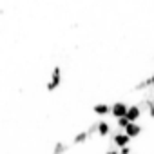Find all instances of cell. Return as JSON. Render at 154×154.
<instances>
[{
    "label": "cell",
    "instance_id": "6da1fadb",
    "mask_svg": "<svg viewBox=\"0 0 154 154\" xmlns=\"http://www.w3.org/2000/svg\"><path fill=\"white\" fill-rule=\"evenodd\" d=\"M127 107H129L127 103H123V102H116V103L111 105V114H112L116 120H122V118H125Z\"/></svg>",
    "mask_w": 154,
    "mask_h": 154
},
{
    "label": "cell",
    "instance_id": "7a4b0ae2",
    "mask_svg": "<svg viewBox=\"0 0 154 154\" xmlns=\"http://www.w3.org/2000/svg\"><path fill=\"white\" fill-rule=\"evenodd\" d=\"M140 118H141V109L138 105H129L127 107V112H125V120L131 122V123H136Z\"/></svg>",
    "mask_w": 154,
    "mask_h": 154
},
{
    "label": "cell",
    "instance_id": "3957f363",
    "mask_svg": "<svg viewBox=\"0 0 154 154\" xmlns=\"http://www.w3.org/2000/svg\"><path fill=\"white\" fill-rule=\"evenodd\" d=\"M112 143L118 147V150H122V149H127V147H129L131 138H129L125 132H116V134H114V138H112Z\"/></svg>",
    "mask_w": 154,
    "mask_h": 154
},
{
    "label": "cell",
    "instance_id": "277c9868",
    "mask_svg": "<svg viewBox=\"0 0 154 154\" xmlns=\"http://www.w3.org/2000/svg\"><path fill=\"white\" fill-rule=\"evenodd\" d=\"M60 82H62V71H60V67H54L53 76H51V82H47L45 89H47V91H54V89L60 85Z\"/></svg>",
    "mask_w": 154,
    "mask_h": 154
},
{
    "label": "cell",
    "instance_id": "5b68a950",
    "mask_svg": "<svg viewBox=\"0 0 154 154\" xmlns=\"http://www.w3.org/2000/svg\"><path fill=\"white\" fill-rule=\"evenodd\" d=\"M123 132H125V134H127L131 140H132V138H138V136L141 134V125H140L138 122H136V123H131V122H129V123L125 125Z\"/></svg>",
    "mask_w": 154,
    "mask_h": 154
},
{
    "label": "cell",
    "instance_id": "8992f818",
    "mask_svg": "<svg viewBox=\"0 0 154 154\" xmlns=\"http://www.w3.org/2000/svg\"><path fill=\"white\" fill-rule=\"evenodd\" d=\"M96 134H98L100 138L109 136V134H111V125H109L107 122H98V123H96Z\"/></svg>",
    "mask_w": 154,
    "mask_h": 154
},
{
    "label": "cell",
    "instance_id": "52a82bcc",
    "mask_svg": "<svg viewBox=\"0 0 154 154\" xmlns=\"http://www.w3.org/2000/svg\"><path fill=\"white\" fill-rule=\"evenodd\" d=\"M94 114L96 116H107V114H111V105H107V103H96L94 105Z\"/></svg>",
    "mask_w": 154,
    "mask_h": 154
},
{
    "label": "cell",
    "instance_id": "ba28073f",
    "mask_svg": "<svg viewBox=\"0 0 154 154\" xmlns=\"http://www.w3.org/2000/svg\"><path fill=\"white\" fill-rule=\"evenodd\" d=\"M149 116L154 118V103H149Z\"/></svg>",
    "mask_w": 154,
    "mask_h": 154
},
{
    "label": "cell",
    "instance_id": "9c48e42d",
    "mask_svg": "<svg viewBox=\"0 0 154 154\" xmlns=\"http://www.w3.org/2000/svg\"><path fill=\"white\" fill-rule=\"evenodd\" d=\"M118 154H132V152H131V149L127 147V149H122V150H118Z\"/></svg>",
    "mask_w": 154,
    "mask_h": 154
},
{
    "label": "cell",
    "instance_id": "30bf717a",
    "mask_svg": "<svg viewBox=\"0 0 154 154\" xmlns=\"http://www.w3.org/2000/svg\"><path fill=\"white\" fill-rule=\"evenodd\" d=\"M107 154H118V150L116 149H111V150H107Z\"/></svg>",
    "mask_w": 154,
    "mask_h": 154
}]
</instances>
